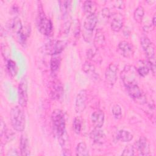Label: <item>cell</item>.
<instances>
[{
	"label": "cell",
	"instance_id": "6da1fadb",
	"mask_svg": "<svg viewBox=\"0 0 156 156\" xmlns=\"http://www.w3.org/2000/svg\"><path fill=\"white\" fill-rule=\"evenodd\" d=\"M37 25L39 31L43 35L49 36L52 34L53 31L52 23L51 20L46 16L40 2H39V4L38 5Z\"/></svg>",
	"mask_w": 156,
	"mask_h": 156
},
{
	"label": "cell",
	"instance_id": "7a4b0ae2",
	"mask_svg": "<svg viewBox=\"0 0 156 156\" xmlns=\"http://www.w3.org/2000/svg\"><path fill=\"white\" fill-rule=\"evenodd\" d=\"M10 116L13 128L18 132H23L26 124L25 115L23 110L19 106L13 107L10 110Z\"/></svg>",
	"mask_w": 156,
	"mask_h": 156
},
{
	"label": "cell",
	"instance_id": "3957f363",
	"mask_svg": "<svg viewBox=\"0 0 156 156\" xmlns=\"http://www.w3.org/2000/svg\"><path fill=\"white\" fill-rule=\"evenodd\" d=\"M54 132L58 138L65 132V119L63 112L60 109L54 110L51 115Z\"/></svg>",
	"mask_w": 156,
	"mask_h": 156
},
{
	"label": "cell",
	"instance_id": "277c9868",
	"mask_svg": "<svg viewBox=\"0 0 156 156\" xmlns=\"http://www.w3.org/2000/svg\"><path fill=\"white\" fill-rule=\"evenodd\" d=\"M141 45L145 52L147 61L150 66V69L152 71L153 74H154L155 73V60L154 44L149 38L143 37L141 38Z\"/></svg>",
	"mask_w": 156,
	"mask_h": 156
},
{
	"label": "cell",
	"instance_id": "5b68a950",
	"mask_svg": "<svg viewBox=\"0 0 156 156\" xmlns=\"http://www.w3.org/2000/svg\"><path fill=\"white\" fill-rule=\"evenodd\" d=\"M138 76L136 68L132 65L126 66L120 74L121 78L126 88L138 85Z\"/></svg>",
	"mask_w": 156,
	"mask_h": 156
},
{
	"label": "cell",
	"instance_id": "8992f818",
	"mask_svg": "<svg viewBox=\"0 0 156 156\" xmlns=\"http://www.w3.org/2000/svg\"><path fill=\"white\" fill-rule=\"evenodd\" d=\"M98 22V18L95 13L88 15L83 23V37L85 40L89 41L92 36V32L94 29Z\"/></svg>",
	"mask_w": 156,
	"mask_h": 156
},
{
	"label": "cell",
	"instance_id": "52a82bcc",
	"mask_svg": "<svg viewBox=\"0 0 156 156\" xmlns=\"http://www.w3.org/2000/svg\"><path fill=\"white\" fill-rule=\"evenodd\" d=\"M129 96L138 104H144L146 102V97L138 85H134L126 88Z\"/></svg>",
	"mask_w": 156,
	"mask_h": 156
},
{
	"label": "cell",
	"instance_id": "ba28073f",
	"mask_svg": "<svg viewBox=\"0 0 156 156\" xmlns=\"http://www.w3.org/2000/svg\"><path fill=\"white\" fill-rule=\"evenodd\" d=\"M18 102L21 107H26L28 101L27 82L26 77H23L18 85Z\"/></svg>",
	"mask_w": 156,
	"mask_h": 156
},
{
	"label": "cell",
	"instance_id": "9c48e42d",
	"mask_svg": "<svg viewBox=\"0 0 156 156\" xmlns=\"http://www.w3.org/2000/svg\"><path fill=\"white\" fill-rule=\"evenodd\" d=\"M67 45V41L65 40H58L51 41L46 46V49L49 54L54 55L62 52Z\"/></svg>",
	"mask_w": 156,
	"mask_h": 156
},
{
	"label": "cell",
	"instance_id": "30bf717a",
	"mask_svg": "<svg viewBox=\"0 0 156 156\" xmlns=\"http://www.w3.org/2000/svg\"><path fill=\"white\" fill-rule=\"evenodd\" d=\"M87 99V91L85 90H80L76 96L75 102V110L77 113H80L84 111L86 108Z\"/></svg>",
	"mask_w": 156,
	"mask_h": 156
},
{
	"label": "cell",
	"instance_id": "8fae6325",
	"mask_svg": "<svg viewBox=\"0 0 156 156\" xmlns=\"http://www.w3.org/2000/svg\"><path fill=\"white\" fill-rule=\"evenodd\" d=\"M135 146L140 155H149L150 152V144L148 140L146 137L141 136L135 143Z\"/></svg>",
	"mask_w": 156,
	"mask_h": 156
},
{
	"label": "cell",
	"instance_id": "7c38bea8",
	"mask_svg": "<svg viewBox=\"0 0 156 156\" xmlns=\"http://www.w3.org/2000/svg\"><path fill=\"white\" fill-rule=\"evenodd\" d=\"M51 96L54 99L58 100L62 98L63 94V87L62 83L58 80H54L50 88Z\"/></svg>",
	"mask_w": 156,
	"mask_h": 156
},
{
	"label": "cell",
	"instance_id": "4fadbf2b",
	"mask_svg": "<svg viewBox=\"0 0 156 156\" xmlns=\"http://www.w3.org/2000/svg\"><path fill=\"white\" fill-rule=\"evenodd\" d=\"M118 48L119 53L126 58L131 57L134 52L133 46L127 41H121L119 42Z\"/></svg>",
	"mask_w": 156,
	"mask_h": 156
},
{
	"label": "cell",
	"instance_id": "5bb4252c",
	"mask_svg": "<svg viewBox=\"0 0 156 156\" xmlns=\"http://www.w3.org/2000/svg\"><path fill=\"white\" fill-rule=\"evenodd\" d=\"M117 66L113 63H110L107 68L105 73V77L108 83L113 85L116 82L117 79Z\"/></svg>",
	"mask_w": 156,
	"mask_h": 156
},
{
	"label": "cell",
	"instance_id": "9a60e30c",
	"mask_svg": "<svg viewBox=\"0 0 156 156\" xmlns=\"http://www.w3.org/2000/svg\"><path fill=\"white\" fill-rule=\"evenodd\" d=\"M91 121L96 128H101L104 122V113L101 110H96L91 115Z\"/></svg>",
	"mask_w": 156,
	"mask_h": 156
},
{
	"label": "cell",
	"instance_id": "2e32d148",
	"mask_svg": "<svg viewBox=\"0 0 156 156\" xmlns=\"http://www.w3.org/2000/svg\"><path fill=\"white\" fill-rule=\"evenodd\" d=\"M69 136L66 132H65L61 136L58 138L60 144L63 150V154L65 155H71L70 143L69 140Z\"/></svg>",
	"mask_w": 156,
	"mask_h": 156
},
{
	"label": "cell",
	"instance_id": "e0dca14e",
	"mask_svg": "<svg viewBox=\"0 0 156 156\" xmlns=\"http://www.w3.org/2000/svg\"><path fill=\"white\" fill-rule=\"evenodd\" d=\"M100 128H96L93 130L90 133V137L92 140L97 143L101 144L103 143L105 140V135L104 132L99 129Z\"/></svg>",
	"mask_w": 156,
	"mask_h": 156
},
{
	"label": "cell",
	"instance_id": "ac0fdd59",
	"mask_svg": "<svg viewBox=\"0 0 156 156\" xmlns=\"http://www.w3.org/2000/svg\"><path fill=\"white\" fill-rule=\"evenodd\" d=\"M20 148L21 155L26 156L30 155L29 140L26 134H23L21 136L20 141Z\"/></svg>",
	"mask_w": 156,
	"mask_h": 156
},
{
	"label": "cell",
	"instance_id": "d6986e66",
	"mask_svg": "<svg viewBox=\"0 0 156 156\" xmlns=\"http://www.w3.org/2000/svg\"><path fill=\"white\" fill-rule=\"evenodd\" d=\"M136 69L140 76L145 77L149 72L150 66L147 60H140L139 62V65Z\"/></svg>",
	"mask_w": 156,
	"mask_h": 156
},
{
	"label": "cell",
	"instance_id": "ffe728a7",
	"mask_svg": "<svg viewBox=\"0 0 156 156\" xmlns=\"http://www.w3.org/2000/svg\"><path fill=\"white\" fill-rule=\"evenodd\" d=\"M10 29L17 35L19 34L23 29V25L20 19L18 17H15L11 20L9 24Z\"/></svg>",
	"mask_w": 156,
	"mask_h": 156
},
{
	"label": "cell",
	"instance_id": "44dd1931",
	"mask_svg": "<svg viewBox=\"0 0 156 156\" xmlns=\"http://www.w3.org/2000/svg\"><path fill=\"white\" fill-rule=\"evenodd\" d=\"M83 10L88 15L95 13L96 10V4L93 1H85L83 4Z\"/></svg>",
	"mask_w": 156,
	"mask_h": 156
},
{
	"label": "cell",
	"instance_id": "7402d4cb",
	"mask_svg": "<svg viewBox=\"0 0 156 156\" xmlns=\"http://www.w3.org/2000/svg\"><path fill=\"white\" fill-rule=\"evenodd\" d=\"M123 26V20L121 15H116L111 21V28L115 32L119 31Z\"/></svg>",
	"mask_w": 156,
	"mask_h": 156
},
{
	"label": "cell",
	"instance_id": "603a6c76",
	"mask_svg": "<svg viewBox=\"0 0 156 156\" xmlns=\"http://www.w3.org/2000/svg\"><path fill=\"white\" fill-rule=\"evenodd\" d=\"M82 70L87 74L94 78H96V76H97V74H96V73H95V67L94 65L89 61H86L83 64Z\"/></svg>",
	"mask_w": 156,
	"mask_h": 156
},
{
	"label": "cell",
	"instance_id": "cb8c5ba5",
	"mask_svg": "<svg viewBox=\"0 0 156 156\" xmlns=\"http://www.w3.org/2000/svg\"><path fill=\"white\" fill-rule=\"evenodd\" d=\"M116 138L122 142H129L133 139V135L127 130H120L116 134Z\"/></svg>",
	"mask_w": 156,
	"mask_h": 156
},
{
	"label": "cell",
	"instance_id": "d4e9b609",
	"mask_svg": "<svg viewBox=\"0 0 156 156\" xmlns=\"http://www.w3.org/2000/svg\"><path fill=\"white\" fill-rule=\"evenodd\" d=\"M105 43V37L104 35L102 33V32L100 30L98 29L96 31L94 39V43L95 47L98 49L99 48L102 47V45Z\"/></svg>",
	"mask_w": 156,
	"mask_h": 156
},
{
	"label": "cell",
	"instance_id": "484cf974",
	"mask_svg": "<svg viewBox=\"0 0 156 156\" xmlns=\"http://www.w3.org/2000/svg\"><path fill=\"white\" fill-rule=\"evenodd\" d=\"M76 154L79 156H88L89 155L87 145L84 142H80L76 146Z\"/></svg>",
	"mask_w": 156,
	"mask_h": 156
},
{
	"label": "cell",
	"instance_id": "4316f807",
	"mask_svg": "<svg viewBox=\"0 0 156 156\" xmlns=\"http://www.w3.org/2000/svg\"><path fill=\"white\" fill-rule=\"evenodd\" d=\"M60 62L61 59L60 57L57 56V55L52 56L50 62V68L52 73H55L58 69L60 65Z\"/></svg>",
	"mask_w": 156,
	"mask_h": 156
},
{
	"label": "cell",
	"instance_id": "83f0119b",
	"mask_svg": "<svg viewBox=\"0 0 156 156\" xmlns=\"http://www.w3.org/2000/svg\"><path fill=\"white\" fill-rule=\"evenodd\" d=\"M7 69L8 70L9 73L12 76L14 77L16 75L18 72V67L16 64V62L13 60L8 59L7 62Z\"/></svg>",
	"mask_w": 156,
	"mask_h": 156
},
{
	"label": "cell",
	"instance_id": "f1b7e54d",
	"mask_svg": "<svg viewBox=\"0 0 156 156\" xmlns=\"http://www.w3.org/2000/svg\"><path fill=\"white\" fill-rule=\"evenodd\" d=\"M144 15V9L143 6L139 5L136 8L133 13V18L136 22L140 23Z\"/></svg>",
	"mask_w": 156,
	"mask_h": 156
},
{
	"label": "cell",
	"instance_id": "f546056e",
	"mask_svg": "<svg viewBox=\"0 0 156 156\" xmlns=\"http://www.w3.org/2000/svg\"><path fill=\"white\" fill-rule=\"evenodd\" d=\"M60 7L61 12L63 16L66 15L68 13L69 10L71 7V1H60Z\"/></svg>",
	"mask_w": 156,
	"mask_h": 156
},
{
	"label": "cell",
	"instance_id": "4dcf8cb0",
	"mask_svg": "<svg viewBox=\"0 0 156 156\" xmlns=\"http://www.w3.org/2000/svg\"><path fill=\"white\" fill-rule=\"evenodd\" d=\"M73 127L74 132L76 134L80 133L81 131V128H82V122L79 118L76 117L74 119V121L73 122Z\"/></svg>",
	"mask_w": 156,
	"mask_h": 156
},
{
	"label": "cell",
	"instance_id": "1f68e13d",
	"mask_svg": "<svg viewBox=\"0 0 156 156\" xmlns=\"http://www.w3.org/2000/svg\"><path fill=\"white\" fill-rule=\"evenodd\" d=\"M112 112L115 119H119L122 116V110L121 107L118 104H115L112 108Z\"/></svg>",
	"mask_w": 156,
	"mask_h": 156
},
{
	"label": "cell",
	"instance_id": "d6a6232c",
	"mask_svg": "<svg viewBox=\"0 0 156 156\" xmlns=\"http://www.w3.org/2000/svg\"><path fill=\"white\" fill-rule=\"evenodd\" d=\"M134 151H135V149L133 146L127 145L126 146V147L123 150L122 152V155H129V156L133 155Z\"/></svg>",
	"mask_w": 156,
	"mask_h": 156
},
{
	"label": "cell",
	"instance_id": "836d02e7",
	"mask_svg": "<svg viewBox=\"0 0 156 156\" xmlns=\"http://www.w3.org/2000/svg\"><path fill=\"white\" fill-rule=\"evenodd\" d=\"M97 54V52L94 51H93L91 49H89L88 50H87V57L88 58H89L90 60H93L94 59V57L95 55Z\"/></svg>",
	"mask_w": 156,
	"mask_h": 156
},
{
	"label": "cell",
	"instance_id": "e575fe53",
	"mask_svg": "<svg viewBox=\"0 0 156 156\" xmlns=\"http://www.w3.org/2000/svg\"><path fill=\"white\" fill-rule=\"evenodd\" d=\"M102 15L104 17V18H108L111 14H110V12L109 10V9L107 7L105 8H104L102 10Z\"/></svg>",
	"mask_w": 156,
	"mask_h": 156
},
{
	"label": "cell",
	"instance_id": "d590c367",
	"mask_svg": "<svg viewBox=\"0 0 156 156\" xmlns=\"http://www.w3.org/2000/svg\"><path fill=\"white\" fill-rule=\"evenodd\" d=\"M70 27H71V21H70V20H69V21L65 22V24H63V31L66 34H67L69 32Z\"/></svg>",
	"mask_w": 156,
	"mask_h": 156
},
{
	"label": "cell",
	"instance_id": "8d00e7d4",
	"mask_svg": "<svg viewBox=\"0 0 156 156\" xmlns=\"http://www.w3.org/2000/svg\"><path fill=\"white\" fill-rule=\"evenodd\" d=\"M20 154L18 153V152L17 151V150L16 149H10L7 154V155L9 156H15V155H18Z\"/></svg>",
	"mask_w": 156,
	"mask_h": 156
},
{
	"label": "cell",
	"instance_id": "74e56055",
	"mask_svg": "<svg viewBox=\"0 0 156 156\" xmlns=\"http://www.w3.org/2000/svg\"><path fill=\"white\" fill-rule=\"evenodd\" d=\"M116 8L118 9H122V6L123 5V2L122 1H115V4L113 5Z\"/></svg>",
	"mask_w": 156,
	"mask_h": 156
},
{
	"label": "cell",
	"instance_id": "f35d334b",
	"mask_svg": "<svg viewBox=\"0 0 156 156\" xmlns=\"http://www.w3.org/2000/svg\"><path fill=\"white\" fill-rule=\"evenodd\" d=\"M74 35L75 37H78L80 33V25L79 24H77L75 27V30H74Z\"/></svg>",
	"mask_w": 156,
	"mask_h": 156
},
{
	"label": "cell",
	"instance_id": "ab89813d",
	"mask_svg": "<svg viewBox=\"0 0 156 156\" xmlns=\"http://www.w3.org/2000/svg\"><path fill=\"white\" fill-rule=\"evenodd\" d=\"M155 14H154L153 18H152V24L154 26H155Z\"/></svg>",
	"mask_w": 156,
	"mask_h": 156
}]
</instances>
